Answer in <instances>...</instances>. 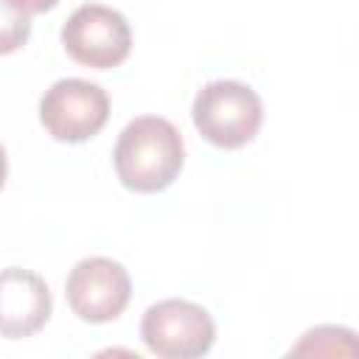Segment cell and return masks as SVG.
<instances>
[{"instance_id":"6da1fadb","label":"cell","mask_w":359,"mask_h":359,"mask_svg":"<svg viewBox=\"0 0 359 359\" xmlns=\"http://www.w3.org/2000/svg\"><path fill=\"white\" fill-rule=\"evenodd\" d=\"M118 180L137 194H154L168 188L182 163L185 146L182 135L168 118L140 115L123 126L112 151Z\"/></svg>"},{"instance_id":"ba28073f","label":"cell","mask_w":359,"mask_h":359,"mask_svg":"<svg viewBox=\"0 0 359 359\" xmlns=\"http://www.w3.org/2000/svg\"><path fill=\"white\" fill-rule=\"evenodd\" d=\"M31 36V14L14 0H0V53L22 48Z\"/></svg>"},{"instance_id":"277c9868","label":"cell","mask_w":359,"mask_h":359,"mask_svg":"<svg viewBox=\"0 0 359 359\" xmlns=\"http://www.w3.org/2000/svg\"><path fill=\"white\" fill-rule=\"evenodd\" d=\"M62 42L70 59H76L79 65L107 70L129 56L132 28L118 8L84 3L62 25Z\"/></svg>"},{"instance_id":"3957f363","label":"cell","mask_w":359,"mask_h":359,"mask_svg":"<svg viewBox=\"0 0 359 359\" xmlns=\"http://www.w3.org/2000/svg\"><path fill=\"white\" fill-rule=\"evenodd\" d=\"M140 337L160 359H196L210 351L216 325L202 306L168 297L146 309L140 320Z\"/></svg>"},{"instance_id":"52a82bcc","label":"cell","mask_w":359,"mask_h":359,"mask_svg":"<svg viewBox=\"0 0 359 359\" xmlns=\"http://www.w3.org/2000/svg\"><path fill=\"white\" fill-rule=\"evenodd\" d=\"M50 289L48 283L20 266L0 269V337L22 339L36 334L50 320Z\"/></svg>"},{"instance_id":"7a4b0ae2","label":"cell","mask_w":359,"mask_h":359,"mask_svg":"<svg viewBox=\"0 0 359 359\" xmlns=\"http://www.w3.org/2000/svg\"><path fill=\"white\" fill-rule=\"evenodd\" d=\"M191 115L205 140L222 149H238L258 135L264 104L252 87L233 79H219L196 93Z\"/></svg>"},{"instance_id":"9c48e42d","label":"cell","mask_w":359,"mask_h":359,"mask_svg":"<svg viewBox=\"0 0 359 359\" xmlns=\"http://www.w3.org/2000/svg\"><path fill=\"white\" fill-rule=\"evenodd\" d=\"M20 8H25L28 14H39V11H48V8H53L59 0H14Z\"/></svg>"},{"instance_id":"30bf717a","label":"cell","mask_w":359,"mask_h":359,"mask_svg":"<svg viewBox=\"0 0 359 359\" xmlns=\"http://www.w3.org/2000/svg\"><path fill=\"white\" fill-rule=\"evenodd\" d=\"M6 174H8V160H6V149L0 146V188L6 182Z\"/></svg>"},{"instance_id":"5b68a950","label":"cell","mask_w":359,"mask_h":359,"mask_svg":"<svg viewBox=\"0 0 359 359\" xmlns=\"http://www.w3.org/2000/svg\"><path fill=\"white\" fill-rule=\"evenodd\" d=\"M109 118V95L87 79H59L39 101V121L50 137L81 143L101 132Z\"/></svg>"},{"instance_id":"8992f818","label":"cell","mask_w":359,"mask_h":359,"mask_svg":"<svg viewBox=\"0 0 359 359\" xmlns=\"http://www.w3.org/2000/svg\"><path fill=\"white\" fill-rule=\"evenodd\" d=\"M65 294L73 314L81 320L109 323L126 309L132 297V280L123 264L104 255H90L70 269Z\"/></svg>"}]
</instances>
